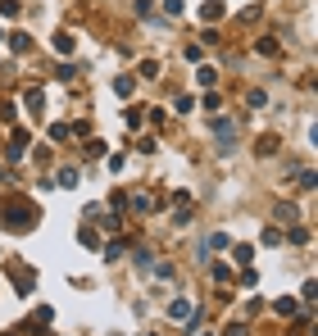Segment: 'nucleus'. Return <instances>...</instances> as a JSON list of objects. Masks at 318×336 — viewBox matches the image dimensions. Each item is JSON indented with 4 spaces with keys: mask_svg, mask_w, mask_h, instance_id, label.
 <instances>
[{
    "mask_svg": "<svg viewBox=\"0 0 318 336\" xmlns=\"http://www.w3.org/2000/svg\"><path fill=\"white\" fill-rule=\"evenodd\" d=\"M168 313H173V318H191V304H187V300H173V309H168Z\"/></svg>",
    "mask_w": 318,
    "mask_h": 336,
    "instance_id": "f257e3e1",
    "label": "nucleus"
}]
</instances>
